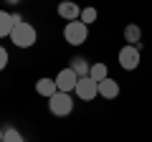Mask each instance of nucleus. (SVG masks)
I'll return each mask as SVG.
<instances>
[{
    "label": "nucleus",
    "instance_id": "nucleus-1",
    "mask_svg": "<svg viewBox=\"0 0 152 142\" xmlns=\"http://www.w3.org/2000/svg\"><path fill=\"white\" fill-rule=\"evenodd\" d=\"M10 41L18 48H33L36 41H38V31L28 20H18L15 28H13V33H10Z\"/></svg>",
    "mask_w": 152,
    "mask_h": 142
},
{
    "label": "nucleus",
    "instance_id": "nucleus-2",
    "mask_svg": "<svg viewBox=\"0 0 152 142\" xmlns=\"http://www.w3.org/2000/svg\"><path fill=\"white\" fill-rule=\"evenodd\" d=\"M64 38L69 46H84L89 41V26L81 20H69L64 26Z\"/></svg>",
    "mask_w": 152,
    "mask_h": 142
},
{
    "label": "nucleus",
    "instance_id": "nucleus-3",
    "mask_svg": "<svg viewBox=\"0 0 152 142\" xmlns=\"http://www.w3.org/2000/svg\"><path fill=\"white\" fill-rule=\"evenodd\" d=\"M48 112L53 117H69L74 112V97L66 91H56L53 97L48 99Z\"/></svg>",
    "mask_w": 152,
    "mask_h": 142
},
{
    "label": "nucleus",
    "instance_id": "nucleus-4",
    "mask_svg": "<svg viewBox=\"0 0 152 142\" xmlns=\"http://www.w3.org/2000/svg\"><path fill=\"white\" fill-rule=\"evenodd\" d=\"M117 61H119V66L124 71H134L137 66H140V61H142V53H140V46H129V43H124L119 48V53H117Z\"/></svg>",
    "mask_w": 152,
    "mask_h": 142
},
{
    "label": "nucleus",
    "instance_id": "nucleus-5",
    "mask_svg": "<svg viewBox=\"0 0 152 142\" xmlns=\"http://www.w3.org/2000/svg\"><path fill=\"white\" fill-rule=\"evenodd\" d=\"M74 94L81 99V102H94V99L99 97V84L94 81L91 76H81L79 84H76V89H74Z\"/></svg>",
    "mask_w": 152,
    "mask_h": 142
},
{
    "label": "nucleus",
    "instance_id": "nucleus-6",
    "mask_svg": "<svg viewBox=\"0 0 152 142\" xmlns=\"http://www.w3.org/2000/svg\"><path fill=\"white\" fill-rule=\"evenodd\" d=\"M53 79H56V86H58V91H66V94H71V91L76 89V84H79V76H76V71L71 69V66L61 69Z\"/></svg>",
    "mask_w": 152,
    "mask_h": 142
},
{
    "label": "nucleus",
    "instance_id": "nucleus-7",
    "mask_svg": "<svg viewBox=\"0 0 152 142\" xmlns=\"http://www.w3.org/2000/svg\"><path fill=\"white\" fill-rule=\"evenodd\" d=\"M18 20H23L18 13H5V10H0V38H10V33H13V28H15Z\"/></svg>",
    "mask_w": 152,
    "mask_h": 142
},
{
    "label": "nucleus",
    "instance_id": "nucleus-8",
    "mask_svg": "<svg viewBox=\"0 0 152 142\" xmlns=\"http://www.w3.org/2000/svg\"><path fill=\"white\" fill-rule=\"evenodd\" d=\"M56 13H58L64 20H79V18H81V8L76 5L74 0H61L58 8H56Z\"/></svg>",
    "mask_w": 152,
    "mask_h": 142
},
{
    "label": "nucleus",
    "instance_id": "nucleus-9",
    "mask_svg": "<svg viewBox=\"0 0 152 142\" xmlns=\"http://www.w3.org/2000/svg\"><path fill=\"white\" fill-rule=\"evenodd\" d=\"M119 91H122V89H119V84L114 81V79H104V81L99 84V97L107 99V102H109V99H117Z\"/></svg>",
    "mask_w": 152,
    "mask_h": 142
},
{
    "label": "nucleus",
    "instance_id": "nucleus-10",
    "mask_svg": "<svg viewBox=\"0 0 152 142\" xmlns=\"http://www.w3.org/2000/svg\"><path fill=\"white\" fill-rule=\"evenodd\" d=\"M36 91L41 94V97L51 99V97H53L56 91H58V86H56V79H48V76L38 79V81H36Z\"/></svg>",
    "mask_w": 152,
    "mask_h": 142
},
{
    "label": "nucleus",
    "instance_id": "nucleus-11",
    "mask_svg": "<svg viewBox=\"0 0 152 142\" xmlns=\"http://www.w3.org/2000/svg\"><path fill=\"white\" fill-rule=\"evenodd\" d=\"M124 41L129 46H140L142 43V28L137 26V23H129V26L124 28Z\"/></svg>",
    "mask_w": 152,
    "mask_h": 142
},
{
    "label": "nucleus",
    "instance_id": "nucleus-12",
    "mask_svg": "<svg viewBox=\"0 0 152 142\" xmlns=\"http://www.w3.org/2000/svg\"><path fill=\"white\" fill-rule=\"evenodd\" d=\"M71 69L76 71V76L81 79V76H89V71H91V64H89L84 56H74V59H71Z\"/></svg>",
    "mask_w": 152,
    "mask_h": 142
},
{
    "label": "nucleus",
    "instance_id": "nucleus-13",
    "mask_svg": "<svg viewBox=\"0 0 152 142\" xmlns=\"http://www.w3.org/2000/svg\"><path fill=\"white\" fill-rule=\"evenodd\" d=\"M89 76H91L96 84H102L104 79H109V69H107V64H91V71H89Z\"/></svg>",
    "mask_w": 152,
    "mask_h": 142
},
{
    "label": "nucleus",
    "instance_id": "nucleus-14",
    "mask_svg": "<svg viewBox=\"0 0 152 142\" xmlns=\"http://www.w3.org/2000/svg\"><path fill=\"white\" fill-rule=\"evenodd\" d=\"M96 18H99L96 8H91V5H89V8H81V18H79L81 23H86V26H91V23L96 20Z\"/></svg>",
    "mask_w": 152,
    "mask_h": 142
},
{
    "label": "nucleus",
    "instance_id": "nucleus-15",
    "mask_svg": "<svg viewBox=\"0 0 152 142\" xmlns=\"http://www.w3.org/2000/svg\"><path fill=\"white\" fill-rule=\"evenodd\" d=\"M5 135H3V142H26L23 140V135L15 130V127H8V130H3Z\"/></svg>",
    "mask_w": 152,
    "mask_h": 142
},
{
    "label": "nucleus",
    "instance_id": "nucleus-16",
    "mask_svg": "<svg viewBox=\"0 0 152 142\" xmlns=\"http://www.w3.org/2000/svg\"><path fill=\"white\" fill-rule=\"evenodd\" d=\"M8 61H10V56H8V51L0 46V71H5V66H8Z\"/></svg>",
    "mask_w": 152,
    "mask_h": 142
},
{
    "label": "nucleus",
    "instance_id": "nucleus-17",
    "mask_svg": "<svg viewBox=\"0 0 152 142\" xmlns=\"http://www.w3.org/2000/svg\"><path fill=\"white\" fill-rule=\"evenodd\" d=\"M8 3H10V5H18V3H20V0H8Z\"/></svg>",
    "mask_w": 152,
    "mask_h": 142
},
{
    "label": "nucleus",
    "instance_id": "nucleus-18",
    "mask_svg": "<svg viewBox=\"0 0 152 142\" xmlns=\"http://www.w3.org/2000/svg\"><path fill=\"white\" fill-rule=\"evenodd\" d=\"M3 135H5V132H3V130H0V142H3Z\"/></svg>",
    "mask_w": 152,
    "mask_h": 142
}]
</instances>
